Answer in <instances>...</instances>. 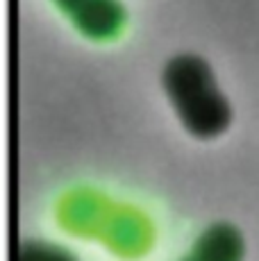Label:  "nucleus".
Returning <instances> with one entry per match:
<instances>
[{"mask_svg": "<svg viewBox=\"0 0 259 261\" xmlns=\"http://www.w3.org/2000/svg\"><path fill=\"white\" fill-rule=\"evenodd\" d=\"M82 32L91 37L114 34L123 21V7L118 0H55Z\"/></svg>", "mask_w": 259, "mask_h": 261, "instance_id": "obj_2", "label": "nucleus"}, {"mask_svg": "<svg viewBox=\"0 0 259 261\" xmlns=\"http://www.w3.org/2000/svg\"><path fill=\"white\" fill-rule=\"evenodd\" d=\"M243 241L237 227L227 223H216L207 227L193 245L191 261H241Z\"/></svg>", "mask_w": 259, "mask_h": 261, "instance_id": "obj_3", "label": "nucleus"}, {"mask_svg": "<svg viewBox=\"0 0 259 261\" xmlns=\"http://www.w3.org/2000/svg\"><path fill=\"white\" fill-rule=\"evenodd\" d=\"M18 261H77L75 254L64 250L62 245H53L46 241H25L18 250Z\"/></svg>", "mask_w": 259, "mask_h": 261, "instance_id": "obj_4", "label": "nucleus"}, {"mask_svg": "<svg viewBox=\"0 0 259 261\" xmlns=\"http://www.w3.org/2000/svg\"><path fill=\"white\" fill-rule=\"evenodd\" d=\"M162 84L182 123L198 137H214L230 123V105L200 55L177 53L164 64Z\"/></svg>", "mask_w": 259, "mask_h": 261, "instance_id": "obj_1", "label": "nucleus"}, {"mask_svg": "<svg viewBox=\"0 0 259 261\" xmlns=\"http://www.w3.org/2000/svg\"><path fill=\"white\" fill-rule=\"evenodd\" d=\"M187 261H191V259H187Z\"/></svg>", "mask_w": 259, "mask_h": 261, "instance_id": "obj_5", "label": "nucleus"}]
</instances>
